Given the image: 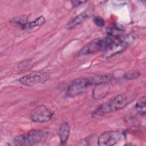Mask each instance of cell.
<instances>
[{
  "instance_id": "e0dca14e",
  "label": "cell",
  "mask_w": 146,
  "mask_h": 146,
  "mask_svg": "<svg viewBox=\"0 0 146 146\" xmlns=\"http://www.w3.org/2000/svg\"><path fill=\"white\" fill-rule=\"evenodd\" d=\"M72 3V4L74 5V6H79L80 5H82L85 2H86V1H73L71 2Z\"/></svg>"
},
{
  "instance_id": "30bf717a",
  "label": "cell",
  "mask_w": 146,
  "mask_h": 146,
  "mask_svg": "<svg viewBox=\"0 0 146 146\" xmlns=\"http://www.w3.org/2000/svg\"><path fill=\"white\" fill-rule=\"evenodd\" d=\"M70 132V125L67 122H63L60 126L59 136L62 144H65L68 139Z\"/></svg>"
},
{
  "instance_id": "5bb4252c",
  "label": "cell",
  "mask_w": 146,
  "mask_h": 146,
  "mask_svg": "<svg viewBox=\"0 0 146 146\" xmlns=\"http://www.w3.org/2000/svg\"><path fill=\"white\" fill-rule=\"evenodd\" d=\"M136 109L141 115L145 114V96H144L139 99L136 103Z\"/></svg>"
},
{
  "instance_id": "2e32d148",
  "label": "cell",
  "mask_w": 146,
  "mask_h": 146,
  "mask_svg": "<svg viewBox=\"0 0 146 146\" xmlns=\"http://www.w3.org/2000/svg\"><path fill=\"white\" fill-rule=\"evenodd\" d=\"M93 21L94 23L98 27H103L105 24V21L102 17L100 16H96L94 17Z\"/></svg>"
},
{
  "instance_id": "4fadbf2b",
  "label": "cell",
  "mask_w": 146,
  "mask_h": 146,
  "mask_svg": "<svg viewBox=\"0 0 146 146\" xmlns=\"http://www.w3.org/2000/svg\"><path fill=\"white\" fill-rule=\"evenodd\" d=\"M11 23L20 26L22 29L25 27V26L28 23L27 17L26 15H21L13 18L11 20Z\"/></svg>"
},
{
  "instance_id": "6da1fadb",
  "label": "cell",
  "mask_w": 146,
  "mask_h": 146,
  "mask_svg": "<svg viewBox=\"0 0 146 146\" xmlns=\"http://www.w3.org/2000/svg\"><path fill=\"white\" fill-rule=\"evenodd\" d=\"M129 103V99L127 95L121 94L115 96L99 106L92 113L95 117L119 110L124 108Z\"/></svg>"
},
{
  "instance_id": "3957f363",
  "label": "cell",
  "mask_w": 146,
  "mask_h": 146,
  "mask_svg": "<svg viewBox=\"0 0 146 146\" xmlns=\"http://www.w3.org/2000/svg\"><path fill=\"white\" fill-rule=\"evenodd\" d=\"M92 86L90 77L79 78L73 80L68 86L67 95L69 97H75L83 93L89 86Z\"/></svg>"
},
{
  "instance_id": "9a60e30c",
  "label": "cell",
  "mask_w": 146,
  "mask_h": 146,
  "mask_svg": "<svg viewBox=\"0 0 146 146\" xmlns=\"http://www.w3.org/2000/svg\"><path fill=\"white\" fill-rule=\"evenodd\" d=\"M141 74L138 71H130L128 72H126L124 75V78L127 80H132L138 78L140 76Z\"/></svg>"
},
{
  "instance_id": "277c9868",
  "label": "cell",
  "mask_w": 146,
  "mask_h": 146,
  "mask_svg": "<svg viewBox=\"0 0 146 146\" xmlns=\"http://www.w3.org/2000/svg\"><path fill=\"white\" fill-rule=\"evenodd\" d=\"M54 112L45 105H39L36 107L31 112L30 118L35 123H43L50 120L52 117Z\"/></svg>"
},
{
  "instance_id": "9c48e42d",
  "label": "cell",
  "mask_w": 146,
  "mask_h": 146,
  "mask_svg": "<svg viewBox=\"0 0 146 146\" xmlns=\"http://www.w3.org/2000/svg\"><path fill=\"white\" fill-rule=\"evenodd\" d=\"M90 17V14L88 11H86L80 14L78 16L73 18L71 21H70L66 25V28L68 30L74 28L77 25L83 22Z\"/></svg>"
},
{
  "instance_id": "ba28073f",
  "label": "cell",
  "mask_w": 146,
  "mask_h": 146,
  "mask_svg": "<svg viewBox=\"0 0 146 146\" xmlns=\"http://www.w3.org/2000/svg\"><path fill=\"white\" fill-rule=\"evenodd\" d=\"M107 84L108 83L96 86L93 92V97L95 99H102L109 92L110 88Z\"/></svg>"
},
{
  "instance_id": "7a4b0ae2",
  "label": "cell",
  "mask_w": 146,
  "mask_h": 146,
  "mask_svg": "<svg viewBox=\"0 0 146 146\" xmlns=\"http://www.w3.org/2000/svg\"><path fill=\"white\" fill-rule=\"evenodd\" d=\"M43 137V133L42 131L40 130H32L15 137L13 143L15 145H32L40 141Z\"/></svg>"
},
{
  "instance_id": "5b68a950",
  "label": "cell",
  "mask_w": 146,
  "mask_h": 146,
  "mask_svg": "<svg viewBox=\"0 0 146 146\" xmlns=\"http://www.w3.org/2000/svg\"><path fill=\"white\" fill-rule=\"evenodd\" d=\"M49 79L50 76L46 72H33L22 76L19 81L25 86L31 87L38 83H44Z\"/></svg>"
},
{
  "instance_id": "52a82bcc",
  "label": "cell",
  "mask_w": 146,
  "mask_h": 146,
  "mask_svg": "<svg viewBox=\"0 0 146 146\" xmlns=\"http://www.w3.org/2000/svg\"><path fill=\"white\" fill-rule=\"evenodd\" d=\"M106 46L105 38H97L85 46L80 51V55H86L94 54L99 51H104Z\"/></svg>"
},
{
  "instance_id": "8992f818",
  "label": "cell",
  "mask_w": 146,
  "mask_h": 146,
  "mask_svg": "<svg viewBox=\"0 0 146 146\" xmlns=\"http://www.w3.org/2000/svg\"><path fill=\"white\" fill-rule=\"evenodd\" d=\"M122 133L119 131H106L98 139V144L100 146H111L116 144L120 139Z\"/></svg>"
},
{
  "instance_id": "7c38bea8",
  "label": "cell",
  "mask_w": 146,
  "mask_h": 146,
  "mask_svg": "<svg viewBox=\"0 0 146 146\" xmlns=\"http://www.w3.org/2000/svg\"><path fill=\"white\" fill-rule=\"evenodd\" d=\"M46 20L45 18L43 16H40L38 18H37L34 21L31 22H28L27 24L25 26V27L23 28V30H29L31 29L34 27H38L42 26L44 22Z\"/></svg>"
},
{
  "instance_id": "8fae6325",
  "label": "cell",
  "mask_w": 146,
  "mask_h": 146,
  "mask_svg": "<svg viewBox=\"0 0 146 146\" xmlns=\"http://www.w3.org/2000/svg\"><path fill=\"white\" fill-rule=\"evenodd\" d=\"M124 30L123 27L120 25H115L108 27L107 29V33L108 36L119 38L123 36Z\"/></svg>"
}]
</instances>
